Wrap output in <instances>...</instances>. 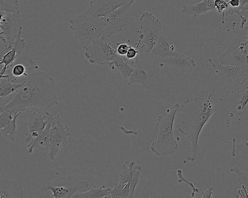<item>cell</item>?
<instances>
[{"instance_id":"11","label":"cell","mask_w":248,"mask_h":198,"mask_svg":"<svg viewBox=\"0 0 248 198\" xmlns=\"http://www.w3.org/2000/svg\"><path fill=\"white\" fill-rule=\"evenodd\" d=\"M140 28L142 33L139 38L147 46L146 51L150 53L155 46L160 32L161 24L158 18L150 12L144 11L140 18Z\"/></svg>"},{"instance_id":"13","label":"cell","mask_w":248,"mask_h":198,"mask_svg":"<svg viewBox=\"0 0 248 198\" xmlns=\"http://www.w3.org/2000/svg\"><path fill=\"white\" fill-rule=\"evenodd\" d=\"M222 95L228 101L233 116L241 120L248 107V78L242 82L236 91Z\"/></svg>"},{"instance_id":"39","label":"cell","mask_w":248,"mask_h":198,"mask_svg":"<svg viewBox=\"0 0 248 198\" xmlns=\"http://www.w3.org/2000/svg\"><path fill=\"white\" fill-rule=\"evenodd\" d=\"M213 186H209L206 190L202 192V195L201 197L202 198H210L212 197V194L213 193Z\"/></svg>"},{"instance_id":"32","label":"cell","mask_w":248,"mask_h":198,"mask_svg":"<svg viewBox=\"0 0 248 198\" xmlns=\"http://www.w3.org/2000/svg\"><path fill=\"white\" fill-rule=\"evenodd\" d=\"M36 68L35 67L26 68L23 64H17L13 66L11 74L15 76L14 78L16 80L19 76H27L28 73L27 72V69Z\"/></svg>"},{"instance_id":"42","label":"cell","mask_w":248,"mask_h":198,"mask_svg":"<svg viewBox=\"0 0 248 198\" xmlns=\"http://www.w3.org/2000/svg\"><path fill=\"white\" fill-rule=\"evenodd\" d=\"M244 38L246 39V41L244 43V44L241 43V46H244L245 48L247 46L248 48V34L246 36H245Z\"/></svg>"},{"instance_id":"19","label":"cell","mask_w":248,"mask_h":198,"mask_svg":"<svg viewBox=\"0 0 248 198\" xmlns=\"http://www.w3.org/2000/svg\"><path fill=\"white\" fill-rule=\"evenodd\" d=\"M174 51V46L169 45L168 38L162 30L149 54L150 56L156 61L162 63L164 62L166 57Z\"/></svg>"},{"instance_id":"35","label":"cell","mask_w":248,"mask_h":198,"mask_svg":"<svg viewBox=\"0 0 248 198\" xmlns=\"http://www.w3.org/2000/svg\"><path fill=\"white\" fill-rule=\"evenodd\" d=\"M117 47L115 48L117 53L120 56H124L130 47V45H128L124 41L116 43Z\"/></svg>"},{"instance_id":"26","label":"cell","mask_w":248,"mask_h":198,"mask_svg":"<svg viewBox=\"0 0 248 198\" xmlns=\"http://www.w3.org/2000/svg\"><path fill=\"white\" fill-rule=\"evenodd\" d=\"M115 65L118 68L119 74L121 73L124 79L129 77L135 68L131 66L127 61H124L118 54L115 59Z\"/></svg>"},{"instance_id":"18","label":"cell","mask_w":248,"mask_h":198,"mask_svg":"<svg viewBox=\"0 0 248 198\" xmlns=\"http://www.w3.org/2000/svg\"><path fill=\"white\" fill-rule=\"evenodd\" d=\"M22 27L20 28L13 47L8 50L2 57L0 58V64L3 65L1 70L0 75L9 71V68L13 66L14 62L23 51L25 42L24 39L21 37Z\"/></svg>"},{"instance_id":"43","label":"cell","mask_w":248,"mask_h":198,"mask_svg":"<svg viewBox=\"0 0 248 198\" xmlns=\"http://www.w3.org/2000/svg\"><path fill=\"white\" fill-rule=\"evenodd\" d=\"M246 29L247 30V35H248V26L246 27Z\"/></svg>"},{"instance_id":"31","label":"cell","mask_w":248,"mask_h":198,"mask_svg":"<svg viewBox=\"0 0 248 198\" xmlns=\"http://www.w3.org/2000/svg\"><path fill=\"white\" fill-rule=\"evenodd\" d=\"M15 112L0 109V129L7 125L13 119Z\"/></svg>"},{"instance_id":"17","label":"cell","mask_w":248,"mask_h":198,"mask_svg":"<svg viewBox=\"0 0 248 198\" xmlns=\"http://www.w3.org/2000/svg\"><path fill=\"white\" fill-rule=\"evenodd\" d=\"M156 67L153 65L136 67L129 76L128 85L138 83L146 89H150L155 85L154 76Z\"/></svg>"},{"instance_id":"9","label":"cell","mask_w":248,"mask_h":198,"mask_svg":"<svg viewBox=\"0 0 248 198\" xmlns=\"http://www.w3.org/2000/svg\"><path fill=\"white\" fill-rule=\"evenodd\" d=\"M128 2L121 6L115 10L102 17L106 30L102 36L106 38L120 31L124 27L130 24L134 20V14Z\"/></svg>"},{"instance_id":"37","label":"cell","mask_w":248,"mask_h":198,"mask_svg":"<svg viewBox=\"0 0 248 198\" xmlns=\"http://www.w3.org/2000/svg\"><path fill=\"white\" fill-rule=\"evenodd\" d=\"M214 6L218 12L221 13L227 9L229 5L225 0H216L214 2Z\"/></svg>"},{"instance_id":"24","label":"cell","mask_w":248,"mask_h":198,"mask_svg":"<svg viewBox=\"0 0 248 198\" xmlns=\"http://www.w3.org/2000/svg\"><path fill=\"white\" fill-rule=\"evenodd\" d=\"M209 11H210V9L203 0L192 4H184L181 10L182 13L194 17Z\"/></svg>"},{"instance_id":"7","label":"cell","mask_w":248,"mask_h":198,"mask_svg":"<svg viewBox=\"0 0 248 198\" xmlns=\"http://www.w3.org/2000/svg\"><path fill=\"white\" fill-rule=\"evenodd\" d=\"M88 182L77 176H62L48 182L41 187L42 190H50L51 197L69 198L78 190L88 186Z\"/></svg>"},{"instance_id":"10","label":"cell","mask_w":248,"mask_h":198,"mask_svg":"<svg viewBox=\"0 0 248 198\" xmlns=\"http://www.w3.org/2000/svg\"><path fill=\"white\" fill-rule=\"evenodd\" d=\"M21 27L20 12L0 13V38L7 51L13 47Z\"/></svg>"},{"instance_id":"33","label":"cell","mask_w":248,"mask_h":198,"mask_svg":"<svg viewBox=\"0 0 248 198\" xmlns=\"http://www.w3.org/2000/svg\"><path fill=\"white\" fill-rule=\"evenodd\" d=\"M177 175L179 178L178 183H180L183 182L189 186L192 190V192L191 194V197L193 198H195V193L199 192V189L195 187L192 182L188 181L184 177L183 175L182 171L181 169H178L177 170Z\"/></svg>"},{"instance_id":"40","label":"cell","mask_w":248,"mask_h":198,"mask_svg":"<svg viewBox=\"0 0 248 198\" xmlns=\"http://www.w3.org/2000/svg\"><path fill=\"white\" fill-rule=\"evenodd\" d=\"M242 187L241 189H238L237 193L239 198H248V190L245 187Z\"/></svg>"},{"instance_id":"30","label":"cell","mask_w":248,"mask_h":198,"mask_svg":"<svg viewBox=\"0 0 248 198\" xmlns=\"http://www.w3.org/2000/svg\"><path fill=\"white\" fill-rule=\"evenodd\" d=\"M230 171L236 173L237 179L242 186L248 190V171L242 170L235 165L230 168Z\"/></svg>"},{"instance_id":"23","label":"cell","mask_w":248,"mask_h":198,"mask_svg":"<svg viewBox=\"0 0 248 198\" xmlns=\"http://www.w3.org/2000/svg\"><path fill=\"white\" fill-rule=\"evenodd\" d=\"M111 188L106 187L105 184L94 185L89 190L78 193L74 197L76 198H107Z\"/></svg>"},{"instance_id":"12","label":"cell","mask_w":248,"mask_h":198,"mask_svg":"<svg viewBox=\"0 0 248 198\" xmlns=\"http://www.w3.org/2000/svg\"><path fill=\"white\" fill-rule=\"evenodd\" d=\"M25 111L29 116L28 129L25 133V141L30 146L36 137L46 127L49 117L35 107H28Z\"/></svg>"},{"instance_id":"6","label":"cell","mask_w":248,"mask_h":198,"mask_svg":"<svg viewBox=\"0 0 248 198\" xmlns=\"http://www.w3.org/2000/svg\"><path fill=\"white\" fill-rule=\"evenodd\" d=\"M101 36L92 41L85 48L84 56L91 63L108 65L112 70L115 68V59L118 55L111 42Z\"/></svg>"},{"instance_id":"15","label":"cell","mask_w":248,"mask_h":198,"mask_svg":"<svg viewBox=\"0 0 248 198\" xmlns=\"http://www.w3.org/2000/svg\"><path fill=\"white\" fill-rule=\"evenodd\" d=\"M224 65L238 67L248 66V53L236 48L233 41H231L227 49L218 58V61Z\"/></svg>"},{"instance_id":"2","label":"cell","mask_w":248,"mask_h":198,"mask_svg":"<svg viewBox=\"0 0 248 198\" xmlns=\"http://www.w3.org/2000/svg\"><path fill=\"white\" fill-rule=\"evenodd\" d=\"M213 93L214 91L209 93L205 99L196 97L184 100L176 113L178 131L187 137L191 142V153L186 158L188 161L194 162L196 160L200 134L216 110V107L211 99Z\"/></svg>"},{"instance_id":"29","label":"cell","mask_w":248,"mask_h":198,"mask_svg":"<svg viewBox=\"0 0 248 198\" xmlns=\"http://www.w3.org/2000/svg\"><path fill=\"white\" fill-rule=\"evenodd\" d=\"M135 162L134 160L125 162L123 165V169L120 176V181L124 184L128 183L131 178L132 168Z\"/></svg>"},{"instance_id":"4","label":"cell","mask_w":248,"mask_h":198,"mask_svg":"<svg viewBox=\"0 0 248 198\" xmlns=\"http://www.w3.org/2000/svg\"><path fill=\"white\" fill-rule=\"evenodd\" d=\"M69 23L74 37L83 48L93 40L101 37L106 30L103 18L91 15L87 9L71 18Z\"/></svg>"},{"instance_id":"3","label":"cell","mask_w":248,"mask_h":198,"mask_svg":"<svg viewBox=\"0 0 248 198\" xmlns=\"http://www.w3.org/2000/svg\"><path fill=\"white\" fill-rule=\"evenodd\" d=\"M179 106L178 103H175L165 117L159 115L157 117L158 135L150 146V150L157 156L171 154L178 148V143L174 137L173 126Z\"/></svg>"},{"instance_id":"5","label":"cell","mask_w":248,"mask_h":198,"mask_svg":"<svg viewBox=\"0 0 248 198\" xmlns=\"http://www.w3.org/2000/svg\"><path fill=\"white\" fill-rule=\"evenodd\" d=\"M207 68L213 73L216 81L221 84L224 91L222 94L234 92L238 90L242 82L248 78V66L238 67L224 65L213 61L208 57L200 54Z\"/></svg>"},{"instance_id":"25","label":"cell","mask_w":248,"mask_h":198,"mask_svg":"<svg viewBox=\"0 0 248 198\" xmlns=\"http://www.w3.org/2000/svg\"><path fill=\"white\" fill-rule=\"evenodd\" d=\"M23 111H24L20 110L15 112L14 116L12 120L5 127L0 129L3 135L11 140L14 141L15 139V136L17 133L16 119L18 115Z\"/></svg>"},{"instance_id":"36","label":"cell","mask_w":248,"mask_h":198,"mask_svg":"<svg viewBox=\"0 0 248 198\" xmlns=\"http://www.w3.org/2000/svg\"><path fill=\"white\" fill-rule=\"evenodd\" d=\"M139 46L136 45V47H134L132 46V45H130V47L126 53V56L127 59V62H128V61L129 60H132L135 58L139 53V51L140 50L141 47L139 48Z\"/></svg>"},{"instance_id":"27","label":"cell","mask_w":248,"mask_h":198,"mask_svg":"<svg viewBox=\"0 0 248 198\" xmlns=\"http://www.w3.org/2000/svg\"><path fill=\"white\" fill-rule=\"evenodd\" d=\"M141 171V166L136 164V162L132 168L131 178L129 181L130 184V192L128 198H133L134 190L138 183L140 176Z\"/></svg>"},{"instance_id":"21","label":"cell","mask_w":248,"mask_h":198,"mask_svg":"<svg viewBox=\"0 0 248 198\" xmlns=\"http://www.w3.org/2000/svg\"><path fill=\"white\" fill-rule=\"evenodd\" d=\"M12 74L3 75L0 78V98H5L6 96L14 94L24 84L25 80L19 83H14L15 78L11 79Z\"/></svg>"},{"instance_id":"20","label":"cell","mask_w":248,"mask_h":198,"mask_svg":"<svg viewBox=\"0 0 248 198\" xmlns=\"http://www.w3.org/2000/svg\"><path fill=\"white\" fill-rule=\"evenodd\" d=\"M23 189L10 179L1 180L0 184V198H22Z\"/></svg>"},{"instance_id":"28","label":"cell","mask_w":248,"mask_h":198,"mask_svg":"<svg viewBox=\"0 0 248 198\" xmlns=\"http://www.w3.org/2000/svg\"><path fill=\"white\" fill-rule=\"evenodd\" d=\"M19 4L17 0H0V13H19Z\"/></svg>"},{"instance_id":"34","label":"cell","mask_w":248,"mask_h":198,"mask_svg":"<svg viewBox=\"0 0 248 198\" xmlns=\"http://www.w3.org/2000/svg\"><path fill=\"white\" fill-rule=\"evenodd\" d=\"M124 185L120 180L119 182L116 183L114 187L111 189L109 192L111 198H119Z\"/></svg>"},{"instance_id":"8","label":"cell","mask_w":248,"mask_h":198,"mask_svg":"<svg viewBox=\"0 0 248 198\" xmlns=\"http://www.w3.org/2000/svg\"><path fill=\"white\" fill-rule=\"evenodd\" d=\"M50 119V126L49 134L48 155L49 159L54 160L60 148L67 143V137L70 135V127L62 123L60 114L53 115L47 111L45 112Z\"/></svg>"},{"instance_id":"41","label":"cell","mask_w":248,"mask_h":198,"mask_svg":"<svg viewBox=\"0 0 248 198\" xmlns=\"http://www.w3.org/2000/svg\"><path fill=\"white\" fill-rule=\"evenodd\" d=\"M207 4L210 11L215 9L214 2L216 0H203Z\"/></svg>"},{"instance_id":"38","label":"cell","mask_w":248,"mask_h":198,"mask_svg":"<svg viewBox=\"0 0 248 198\" xmlns=\"http://www.w3.org/2000/svg\"><path fill=\"white\" fill-rule=\"evenodd\" d=\"M130 192V184L127 183L124 186L119 198H128Z\"/></svg>"},{"instance_id":"22","label":"cell","mask_w":248,"mask_h":198,"mask_svg":"<svg viewBox=\"0 0 248 198\" xmlns=\"http://www.w3.org/2000/svg\"><path fill=\"white\" fill-rule=\"evenodd\" d=\"M50 126V121L49 119L45 128L36 137L33 143L27 148L29 153H31L34 149H38L44 152L48 151Z\"/></svg>"},{"instance_id":"14","label":"cell","mask_w":248,"mask_h":198,"mask_svg":"<svg viewBox=\"0 0 248 198\" xmlns=\"http://www.w3.org/2000/svg\"><path fill=\"white\" fill-rule=\"evenodd\" d=\"M164 62L170 66L174 74L177 76H184L195 66L193 59L175 51L166 57Z\"/></svg>"},{"instance_id":"16","label":"cell","mask_w":248,"mask_h":198,"mask_svg":"<svg viewBox=\"0 0 248 198\" xmlns=\"http://www.w3.org/2000/svg\"><path fill=\"white\" fill-rule=\"evenodd\" d=\"M136 0H95L92 1L87 9L88 12L95 17H102L125 3H133Z\"/></svg>"},{"instance_id":"1","label":"cell","mask_w":248,"mask_h":198,"mask_svg":"<svg viewBox=\"0 0 248 198\" xmlns=\"http://www.w3.org/2000/svg\"><path fill=\"white\" fill-rule=\"evenodd\" d=\"M28 79L13 94L10 101L0 109L13 112L28 107H35L42 112L59 104L60 97L55 91L51 76L42 71L28 73Z\"/></svg>"}]
</instances>
